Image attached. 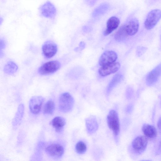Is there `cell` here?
<instances>
[{"instance_id": "1", "label": "cell", "mask_w": 161, "mask_h": 161, "mask_svg": "<svg viewBox=\"0 0 161 161\" xmlns=\"http://www.w3.org/2000/svg\"><path fill=\"white\" fill-rule=\"evenodd\" d=\"M74 104V100L72 96L68 92L62 93L59 98V108L60 110L64 113L72 110Z\"/></svg>"}, {"instance_id": "2", "label": "cell", "mask_w": 161, "mask_h": 161, "mask_svg": "<svg viewBox=\"0 0 161 161\" xmlns=\"http://www.w3.org/2000/svg\"><path fill=\"white\" fill-rule=\"evenodd\" d=\"M107 122L109 128L117 139L120 131V124L118 114L115 110H111L109 112L107 117Z\"/></svg>"}, {"instance_id": "3", "label": "cell", "mask_w": 161, "mask_h": 161, "mask_svg": "<svg viewBox=\"0 0 161 161\" xmlns=\"http://www.w3.org/2000/svg\"><path fill=\"white\" fill-rule=\"evenodd\" d=\"M161 19V10L154 9L148 14L144 22V26L147 30L153 28Z\"/></svg>"}, {"instance_id": "4", "label": "cell", "mask_w": 161, "mask_h": 161, "mask_svg": "<svg viewBox=\"0 0 161 161\" xmlns=\"http://www.w3.org/2000/svg\"><path fill=\"white\" fill-rule=\"evenodd\" d=\"M60 62L57 60H53L46 62L40 67L38 72L41 75H46L56 72L60 67Z\"/></svg>"}, {"instance_id": "5", "label": "cell", "mask_w": 161, "mask_h": 161, "mask_svg": "<svg viewBox=\"0 0 161 161\" xmlns=\"http://www.w3.org/2000/svg\"><path fill=\"white\" fill-rule=\"evenodd\" d=\"M148 143L147 137L140 136L136 137L133 141L132 146L134 152L137 154H141L146 150Z\"/></svg>"}, {"instance_id": "6", "label": "cell", "mask_w": 161, "mask_h": 161, "mask_svg": "<svg viewBox=\"0 0 161 161\" xmlns=\"http://www.w3.org/2000/svg\"><path fill=\"white\" fill-rule=\"evenodd\" d=\"M39 10L41 15L47 18H54L56 14V8L49 1H47L41 6Z\"/></svg>"}, {"instance_id": "7", "label": "cell", "mask_w": 161, "mask_h": 161, "mask_svg": "<svg viewBox=\"0 0 161 161\" xmlns=\"http://www.w3.org/2000/svg\"><path fill=\"white\" fill-rule=\"evenodd\" d=\"M57 46L53 42L48 40L43 44L42 50L44 56L46 58H50L55 55L57 51Z\"/></svg>"}, {"instance_id": "8", "label": "cell", "mask_w": 161, "mask_h": 161, "mask_svg": "<svg viewBox=\"0 0 161 161\" xmlns=\"http://www.w3.org/2000/svg\"><path fill=\"white\" fill-rule=\"evenodd\" d=\"M120 67V63L114 62L101 67L98 70L99 74L102 76H106L116 72Z\"/></svg>"}, {"instance_id": "9", "label": "cell", "mask_w": 161, "mask_h": 161, "mask_svg": "<svg viewBox=\"0 0 161 161\" xmlns=\"http://www.w3.org/2000/svg\"><path fill=\"white\" fill-rule=\"evenodd\" d=\"M44 100V98L41 96L32 97L30 100L29 104L31 112L34 114H38L41 110Z\"/></svg>"}, {"instance_id": "10", "label": "cell", "mask_w": 161, "mask_h": 161, "mask_svg": "<svg viewBox=\"0 0 161 161\" xmlns=\"http://www.w3.org/2000/svg\"><path fill=\"white\" fill-rule=\"evenodd\" d=\"M118 58L117 53L112 51L107 50L104 52L100 56L99 64L103 66L115 62Z\"/></svg>"}, {"instance_id": "11", "label": "cell", "mask_w": 161, "mask_h": 161, "mask_svg": "<svg viewBox=\"0 0 161 161\" xmlns=\"http://www.w3.org/2000/svg\"><path fill=\"white\" fill-rule=\"evenodd\" d=\"M161 75V63L151 70L147 75L146 81L147 84L151 86L155 84Z\"/></svg>"}, {"instance_id": "12", "label": "cell", "mask_w": 161, "mask_h": 161, "mask_svg": "<svg viewBox=\"0 0 161 161\" xmlns=\"http://www.w3.org/2000/svg\"><path fill=\"white\" fill-rule=\"evenodd\" d=\"M45 151L49 155L56 158L61 157L64 152V148L62 146L55 144H52L47 147Z\"/></svg>"}, {"instance_id": "13", "label": "cell", "mask_w": 161, "mask_h": 161, "mask_svg": "<svg viewBox=\"0 0 161 161\" xmlns=\"http://www.w3.org/2000/svg\"><path fill=\"white\" fill-rule=\"evenodd\" d=\"M125 25L128 36H132L137 32L139 27V22L136 18H133L130 19Z\"/></svg>"}, {"instance_id": "14", "label": "cell", "mask_w": 161, "mask_h": 161, "mask_svg": "<svg viewBox=\"0 0 161 161\" xmlns=\"http://www.w3.org/2000/svg\"><path fill=\"white\" fill-rule=\"evenodd\" d=\"M120 21L118 18L115 16L110 18L107 22L106 28L103 33L104 36L108 35L116 29Z\"/></svg>"}, {"instance_id": "15", "label": "cell", "mask_w": 161, "mask_h": 161, "mask_svg": "<svg viewBox=\"0 0 161 161\" xmlns=\"http://www.w3.org/2000/svg\"><path fill=\"white\" fill-rule=\"evenodd\" d=\"M86 128L88 132L92 134L95 133L98 128V125L96 118L94 116H90L85 120Z\"/></svg>"}, {"instance_id": "16", "label": "cell", "mask_w": 161, "mask_h": 161, "mask_svg": "<svg viewBox=\"0 0 161 161\" xmlns=\"http://www.w3.org/2000/svg\"><path fill=\"white\" fill-rule=\"evenodd\" d=\"M142 130L147 137L154 138L157 136V130L152 125L144 124L142 126Z\"/></svg>"}, {"instance_id": "17", "label": "cell", "mask_w": 161, "mask_h": 161, "mask_svg": "<svg viewBox=\"0 0 161 161\" xmlns=\"http://www.w3.org/2000/svg\"><path fill=\"white\" fill-rule=\"evenodd\" d=\"M65 123V119L60 116L55 117L50 123L51 125L57 132H59L62 130Z\"/></svg>"}, {"instance_id": "18", "label": "cell", "mask_w": 161, "mask_h": 161, "mask_svg": "<svg viewBox=\"0 0 161 161\" xmlns=\"http://www.w3.org/2000/svg\"><path fill=\"white\" fill-rule=\"evenodd\" d=\"M18 69V66L15 63L12 61H9L5 65L3 70L6 74L12 75L17 71Z\"/></svg>"}, {"instance_id": "19", "label": "cell", "mask_w": 161, "mask_h": 161, "mask_svg": "<svg viewBox=\"0 0 161 161\" xmlns=\"http://www.w3.org/2000/svg\"><path fill=\"white\" fill-rule=\"evenodd\" d=\"M123 76L120 74L115 75L109 82L107 89V93L109 94L113 88L123 78Z\"/></svg>"}, {"instance_id": "20", "label": "cell", "mask_w": 161, "mask_h": 161, "mask_svg": "<svg viewBox=\"0 0 161 161\" xmlns=\"http://www.w3.org/2000/svg\"><path fill=\"white\" fill-rule=\"evenodd\" d=\"M128 36L124 25L121 26L116 32L114 39L117 42H121L125 39Z\"/></svg>"}, {"instance_id": "21", "label": "cell", "mask_w": 161, "mask_h": 161, "mask_svg": "<svg viewBox=\"0 0 161 161\" xmlns=\"http://www.w3.org/2000/svg\"><path fill=\"white\" fill-rule=\"evenodd\" d=\"M109 7V5L107 3L102 4L94 10L92 16L96 17L104 14L108 9Z\"/></svg>"}, {"instance_id": "22", "label": "cell", "mask_w": 161, "mask_h": 161, "mask_svg": "<svg viewBox=\"0 0 161 161\" xmlns=\"http://www.w3.org/2000/svg\"><path fill=\"white\" fill-rule=\"evenodd\" d=\"M24 111V105L21 104H20L18 108L17 112L13 120L14 126L18 125L19 124L22 117Z\"/></svg>"}, {"instance_id": "23", "label": "cell", "mask_w": 161, "mask_h": 161, "mask_svg": "<svg viewBox=\"0 0 161 161\" xmlns=\"http://www.w3.org/2000/svg\"><path fill=\"white\" fill-rule=\"evenodd\" d=\"M55 104L53 101L49 100L45 104L43 109V113L45 114H52L55 109Z\"/></svg>"}, {"instance_id": "24", "label": "cell", "mask_w": 161, "mask_h": 161, "mask_svg": "<svg viewBox=\"0 0 161 161\" xmlns=\"http://www.w3.org/2000/svg\"><path fill=\"white\" fill-rule=\"evenodd\" d=\"M76 152L79 154H83L85 153L86 150V146L85 143L82 141L78 142L75 146Z\"/></svg>"}, {"instance_id": "25", "label": "cell", "mask_w": 161, "mask_h": 161, "mask_svg": "<svg viewBox=\"0 0 161 161\" xmlns=\"http://www.w3.org/2000/svg\"><path fill=\"white\" fill-rule=\"evenodd\" d=\"M6 46V43L5 41L3 39H0V49H4Z\"/></svg>"}, {"instance_id": "26", "label": "cell", "mask_w": 161, "mask_h": 161, "mask_svg": "<svg viewBox=\"0 0 161 161\" xmlns=\"http://www.w3.org/2000/svg\"><path fill=\"white\" fill-rule=\"evenodd\" d=\"M80 48L81 50L83 49L85 47V44L83 42H81L79 44Z\"/></svg>"}, {"instance_id": "27", "label": "cell", "mask_w": 161, "mask_h": 161, "mask_svg": "<svg viewBox=\"0 0 161 161\" xmlns=\"http://www.w3.org/2000/svg\"><path fill=\"white\" fill-rule=\"evenodd\" d=\"M157 126L158 128L161 130V117L158 119L157 123Z\"/></svg>"}, {"instance_id": "28", "label": "cell", "mask_w": 161, "mask_h": 161, "mask_svg": "<svg viewBox=\"0 0 161 161\" xmlns=\"http://www.w3.org/2000/svg\"><path fill=\"white\" fill-rule=\"evenodd\" d=\"M158 151L159 152H161V141L159 146Z\"/></svg>"}]
</instances>
